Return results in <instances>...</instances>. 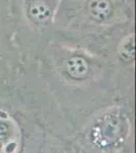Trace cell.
<instances>
[{
    "mask_svg": "<svg viewBox=\"0 0 136 153\" xmlns=\"http://www.w3.org/2000/svg\"><path fill=\"white\" fill-rule=\"evenodd\" d=\"M61 0H4L10 43L23 61H37L50 42Z\"/></svg>",
    "mask_w": 136,
    "mask_h": 153,
    "instance_id": "7a4b0ae2",
    "label": "cell"
},
{
    "mask_svg": "<svg viewBox=\"0 0 136 153\" xmlns=\"http://www.w3.org/2000/svg\"><path fill=\"white\" fill-rule=\"evenodd\" d=\"M126 117L120 108H113L96 120L91 129L93 141L103 147L111 146L120 139L126 127Z\"/></svg>",
    "mask_w": 136,
    "mask_h": 153,
    "instance_id": "3957f363",
    "label": "cell"
},
{
    "mask_svg": "<svg viewBox=\"0 0 136 153\" xmlns=\"http://www.w3.org/2000/svg\"><path fill=\"white\" fill-rule=\"evenodd\" d=\"M134 0H61L51 39L96 50L121 25L133 21Z\"/></svg>",
    "mask_w": 136,
    "mask_h": 153,
    "instance_id": "6da1fadb",
    "label": "cell"
},
{
    "mask_svg": "<svg viewBox=\"0 0 136 153\" xmlns=\"http://www.w3.org/2000/svg\"><path fill=\"white\" fill-rule=\"evenodd\" d=\"M0 58L10 61H23L17 57L11 46L4 0H0Z\"/></svg>",
    "mask_w": 136,
    "mask_h": 153,
    "instance_id": "277c9868",
    "label": "cell"
}]
</instances>
